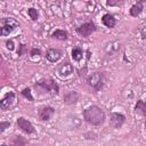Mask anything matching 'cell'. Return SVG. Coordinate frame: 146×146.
Returning <instances> with one entry per match:
<instances>
[{"label": "cell", "mask_w": 146, "mask_h": 146, "mask_svg": "<svg viewBox=\"0 0 146 146\" xmlns=\"http://www.w3.org/2000/svg\"><path fill=\"white\" fill-rule=\"evenodd\" d=\"M83 117L88 123L94 124V125H99L105 120V113L100 107L92 105V106L87 107L83 111Z\"/></svg>", "instance_id": "6da1fadb"}, {"label": "cell", "mask_w": 146, "mask_h": 146, "mask_svg": "<svg viewBox=\"0 0 146 146\" xmlns=\"http://www.w3.org/2000/svg\"><path fill=\"white\" fill-rule=\"evenodd\" d=\"M88 84L94 89V90H99L102 89L104 84V75L100 72H95L88 78Z\"/></svg>", "instance_id": "7a4b0ae2"}, {"label": "cell", "mask_w": 146, "mask_h": 146, "mask_svg": "<svg viewBox=\"0 0 146 146\" xmlns=\"http://www.w3.org/2000/svg\"><path fill=\"white\" fill-rule=\"evenodd\" d=\"M19 26L18 22L14 18H3L2 19V27H1V35H9L15 29Z\"/></svg>", "instance_id": "3957f363"}, {"label": "cell", "mask_w": 146, "mask_h": 146, "mask_svg": "<svg viewBox=\"0 0 146 146\" xmlns=\"http://www.w3.org/2000/svg\"><path fill=\"white\" fill-rule=\"evenodd\" d=\"M36 86L40 87L42 90H47V91H49V92H51V94H57L58 90H59L58 84H57L54 80H51V79H46V80L39 81V82L35 84V87H36Z\"/></svg>", "instance_id": "277c9868"}, {"label": "cell", "mask_w": 146, "mask_h": 146, "mask_svg": "<svg viewBox=\"0 0 146 146\" xmlns=\"http://www.w3.org/2000/svg\"><path fill=\"white\" fill-rule=\"evenodd\" d=\"M96 30V25L94 23H84L82 24L80 27H78V33L84 38L89 36L92 32H95Z\"/></svg>", "instance_id": "5b68a950"}, {"label": "cell", "mask_w": 146, "mask_h": 146, "mask_svg": "<svg viewBox=\"0 0 146 146\" xmlns=\"http://www.w3.org/2000/svg\"><path fill=\"white\" fill-rule=\"evenodd\" d=\"M17 125H18V128H21L26 133H33L35 131L32 123L30 121H27L26 119H24V117H18L17 119Z\"/></svg>", "instance_id": "8992f818"}, {"label": "cell", "mask_w": 146, "mask_h": 146, "mask_svg": "<svg viewBox=\"0 0 146 146\" xmlns=\"http://www.w3.org/2000/svg\"><path fill=\"white\" fill-rule=\"evenodd\" d=\"M55 113V110L51 107V106H44L42 108H40L39 111V117L42 120V121H48L52 117Z\"/></svg>", "instance_id": "52a82bcc"}, {"label": "cell", "mask_w": 146, "mask_h": 146, "mask_svg": "<svg viewBox=\"0 0 146 146\" xmlns=\"http://www.w3.org/2000/svg\"><path fill=\"white\" fill-rule=\"evenodd\" d=\"M124 121H125V117H124L123 114H121V113H112V115H111V124L114 128H116V129L121 128L123 125Z\"/></svg>", "instance_id": "ba28073f"}, {"label": "cell", "mask_w": 146, "mask_h": 146, "mask_svg": "<svg viewBox=\"0 0 146 146\" xmlns=\"http://www.w3.org/2000/svg\"><path fill=\"white\" fill-rule=\"evenodd\" d=\"M14 100H15V94H14L13 91L7 92V94L5 95V97L2 98L1 103H0L1 108H2V110H7V108H9V107L13 105Z\"/></svg>", "instance_id": "9c48e42d"}, {"label": "cell", "mask_w": 146, "mask_h": 146, "mask_svg": "<svg viewBox=\"0 0 146 146\" xmlns=\"http://www.w3.org/2000/svg\"><path fill=\"white\" fill-rule=\"evenodd\" d=\"M73 71H74L73 65L70 64V63H67V62L66 63H63V64H60L58 66V74L60 76H68V75H71L73 73Z\"/></svg>", "instance_id": "30bf717a"}, {"label": "cell", "mask_w": 146, "mask_h": 146, "mask_svg": "<svg viewBox=\"0 0 146 146\" xmlns=\"http://www.w3.org/2000/svg\"><path fill=\"white\" fill-rule=\"evenodd\" d=\"M60 57H62V52H60V50H58L56 48H50L46 52V58L49 62H52V63L54 62H57Z\"/></svg>", "instance_id": "8fae6325"}, {"label": "cell", "mask_w": 146, "mask_h": 146, "mask_svg": "<svg viewBox=\"0 0 146 146\" xmlns=\"http://www.w3.org/2000/svg\"><path fill=\"white\" fill-rule=\"evenodd\" d=\"M78 99H79V94H78L76 91H70V92H67V94L64 96V102H65L66 104H68V105L76 103Z\"/></svg>", "instance_id": "7c38bea8"}, {"label": "cell", "mask_w": 146, "mask_h": 146, "mask_svg": "<svg viewBox=\"0 0 146 146\" xmlns=\"http://www.w3.org/2000/svg\"><path fill=\"white\" fill-rule=\"evenodd\" d=\"M102 21H103V24H104L106 27L112 29V27H114V25H115V18H114V16L111 15V14H105V15L103 16Z\"/></svg>", "instance_id": "4fadbf2b"}, {"label": "cell", "mask_w": 146, "mask_h": 146, "mask_svg": "<svg viewBox=\"0 0 146 146\" xmlns=\"http://www.w3.org/2000/svg\"><path fill=\"white\" fill-rule=\"evenodd\" d=\"M143 8H144V7H143V2H141V1L135 3V5L131 7V9H130V15L133 16V17L138 16V15L143 11Z\"/></svg>", "instance_id": "5bb4252c"}, {"label": "cell", "mask_w": 146, "mask_h": 146, "mask_svg": "<svg viewBox=\"0 0 146 146\" xmlns=\"http://www.w3.org/2000/svg\"><path fill=\"white\" fill-rule=\"evenodd\" d=\"M51 36H52L54 39H57V40H65V39L67 38V34H66V32L63 31V30H56V31L51 34Z\"/></svg>", "instance_id": "9a60e30c"}, {"label": "cell", "mask_w": 146, "mask_h": 146, "mask_svg": "<svg viewBox=\"0 0 146 146\" xmlns=\"http://www.w3.org/2000/svg\"><path fill=\"white\" fill-rule=\"evenodd\" d=\"M136 112L140 114H146V100H138L136 105Z\"/></svg>", "instance_id": "2e32d148"}, {"label": "cell", "mask_w": 146, "mask_h": 146, "mask_svg": "<svg viewBox=\"0 0 146 146\" xmlns=\"http://www.w3.org/2000/svg\"><path fill=\"white\" fill-rule=\"evenodd\" d=\"M83 57V50L81 48H74L72 50V58L74 60H80Z\"/></svg>", "instance_id": "e0dca14e"}, {"label": "cell", "mask_w": 146, "mask_h": 146, "mask_svg": "<svg viewBox=\"0 0 146 146\" xmlns=\"http://www.w3.org/2000/svg\"><path fill=\"white\" fill-rule=\"evenodd\" d=\"M25 145H26L25 139H24L23 137H21V136H17V137L14 139L11 146H25Z\"/></svg>", "instance_id": "ac0fdd59"}, {"label": "cell", "mask_w": 146, "mask_h": 146, "mask_svg": "<svg viewBox=\"0 0 146 146\" xmlns=\"http://www.w3.org/2000/svg\"><path fill=\"white\" fill-rule=\"evenodd\" d=\"M27 14H29V16H30V18H32L33 21H36L38 19V11H36V9H34V8H30L29 10H27Z\"/></svg>", "instance_id": "d6986e66"}, {"label": "cell", "mask_w": 146, "mask_h": 146, "mask_svg": "<svg viewBox=\"0 0 146 146\" xmlns=\"http://www.w3.org/2000/svg\"><path fill=\"white\" fill-rule=\"evenodd\" d=\"M22 95H23L24 97L29 98V100H33V97H32V95H31V90H30V88H25V89L22 91Z\"/></svg>", "instance_id": "ffe728a7"}, {"label": "cell", "mask_w": 146, "mask_h": 146, "mask_svg": "<svg viewBox=\"0 0 146 146\" xmlns=\"http://www.w3.org/2000/svg\"><path fill=\"white\" fill-rule=\"evenodd\" d=\"M108 46H111V50L108 51L110 54H111V52H114V51H116V50L120 48V44H119L117 42H115V41H114V42H110V43H108Z\"/></svg>", "instance_id": "44dd1931"}, {"label": "cell", "mask_w": 146, "mask_h": 146, "mask_svg": "<svg viewBox=\"0 0 146 146\" xmlns=\"http://www.w3.org/2000/svg\"><path fill=\"white\" fill-rule=\"evenodd\" d=\"M9 125H10V122H1V123H0V131H1V132L5 131Z\"/></svg>", "instance_id": "7402d4cb"}, {"label": "cell", "mask_w": 146, "mask_h": 146, "mask_svg": "<svg viewBox=\"0 0 146 146\" xmlns=\"http://www.w3.org/2000/svg\"><path fill=\"white\" fill-rule=\"evenodd\" d=\"M31 56H36V55H40L41 52H40V49H38V48H33L32 50H31Z\"/></svg>", "instance_id": "603a6c76"}, {"label": "cell", "mask_w": 146, "mask_h": 146, "mask_svg": "<svg viewBox=\"0 0 146 146\" xmlns=\"http://www.w3.org/2000/svg\"><path fill=\"white\" fill-rule=\"evenodd\" d=\"M6 44H7V48H8L9 50H13V49H14V42H13V40H8V41L6 42Z\"/></svg>", "instance_id": "cb8c5ba5"}, {"label": "cell", "mask_w": 146, "mask_h": 146, "mask_svg": "<svg viewBox=\"0 0 146 146\" xmlns=\"http://www.w3.org/2000/svg\"><path fill=\"white\" fill-rule=\"evenodd\" d=\"M141 35H143V38H144V39H146V26L141 30Z\"/></svg>", "instance_id": "d4e9b609"}, {"label": "cell", "mask_w": 146, "mask_h": 146, "mask_svg": "<svg viewBox=\"0 0 146 146\" xmlns=\"http://www.w3.org/2000/svg\"><path fill=\"white\" fill-rule=\"evenodd\" d=\"M1 146H7V145H5V144H3V145H1Z\"/></svg>", "instance_id": "484cf974"}]
</instances>
